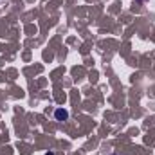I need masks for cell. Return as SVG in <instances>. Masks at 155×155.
Listing matches in <instances>:
<instances>
[{"label":"cell","instance_id":"obj_1","mask_svg":"<svg viewBox=\"0 0 155 155\" xmlns=\"http://www.w3.org/2000/svg\"><path fill=\"white\" fill-rule=\"evenodd\" d=\"M54 117H56L58 121H65V119L69 117V112H67V110H63V108H58V110L54 112Z\"/></svg>","mask_w":155,"mask_h":155},{"label":"cell","instance_id":"obj_2","mask_svg":"<svg viewBox=\"0 0 155 155\" xmlns=\"http://www.w3.org/2000/svg\"><path fill=\"white\" fill-rule=\"evenodd\" d=\"M45 155H54V153H52V152H47V153H45Z\"/></svg>","mask_w":155,"mask_h":155}]
</instances>
